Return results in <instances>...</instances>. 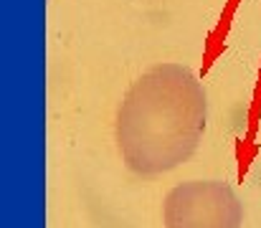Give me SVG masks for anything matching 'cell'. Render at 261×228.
Listing matches in <instances>:
<instances>
[{
    "label": "cell",
    "mask_w": 261,
    "mask_h": 228,
    "mask_svg": "<svg viewBox=\"0 0 261 228\" xmlns=\"http://www.w3.org/2000/svg\"><path fill=\"white\" fill-rule=\"evenodd\" d=\"M165 228H241L244 206L221 180H190L168 193L163 203Z\"/></svg>",
    "instance_id": "7a4b0ae2"
},
{
    "label": "cell",
    "mask_w": 261,
    "mask_h": 228,
    "mask_svg": "<svg viewBox=\"0 0 261 228\" xmlns=\"http://www.w3.org/2000/svg\"><path fill=\"white\" fill-rule=\"evenodd\" d=\"M205 91L180 64H158L132 81L119 102L114 135L124 165L142 175H163L182 165L205 130Z\"/></svg>",
    "instance_id": "6da1fadb"
}]
</instances>
